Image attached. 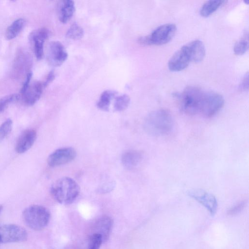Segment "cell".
I'll list each match as a JSON object with an SVG mask.
<instances>
[{
    "instance_id": "ffe728a7",
    "label": "cell",
    "mask_w": 249,
    "mask_h": 249,
    "mask_svg": "<svg viewBox=\"0 0 249 249\" xmlns=\"http://www.w3.org/2000/svg\"><path fill=\"white\" fill-rule=\"evenodd\" d=\"M117 94V92L113 90L108 89L103 91L97 102V107L103 111H108L111 102Z\"/></svg>"
},
{
    "instance_id": "52a82bcc",
    "label": "cell",
    "mask_w": 249,
    "mask_h": 249,
    "mask_svg": "<svg viewBox=\"0 0 249 249\" xmlns=\"http://www.w3.org/2000/svg\"><path fill=\"white\" fill-rule=\"evenodd\" d=\"M27 238V232L22 227L13 224L0 226V241L1 243L23 242Z\"/></svg>"
},
{
    "instance_id": "5b68a950",
    "label": "cell",
    "mask_w": 249,
    "mask_h": 249,
    "mask_svg": "<svg viewBox=\"0 0 249 249\" xmlns=\"http://www.w3.org/2000/svg\"><path fill=\"white\" fill-rule=\"evenodd\" d=\"M176 31L177 27L174 24H164L157 27L150 35L139 37L138 41L143 45H163L172 39Z\"/></svg>"
},
{
    "instance_id": "484cf974",
    "label": "cell",
    "mask_w": 249,
    "mask_h": 249,
    "mask_svg": "<svg viewBox=\"0 0 249 249\" xmlns=\"http://www.w3.org/2000/svg\"><path fill=\"white\" fill-rule=\"evenodd\" d=\"M19 99L20 95L16 93L6 95L0 98V113L3 112L10 104L17 102Z\"/></svg>"
},
{
    "instance_id": "8fae6325",
    "label": "cell",
    "mask_w": 249,
    "mask_h": 249,
    "mask_svg": "<svg viewBox=\"0 0 249 249\" xmlns=\"http://www.w3.org/2000/svg\"><path fill=\"white\" fill-rule=\"evenodd\" d=\"M50 31L46 28H40L32 32L29 35V40L33 46L36 58L38 60L42 58L44 55V44L50 36Z\"/></svg>"
},
{
    "instance_id": "d4e9b609",
    "label": "cell",
    "mask_w": 249,
    "mask_h": 249,
    "mask_svg": "<svg viewBox=\"0 0 249 249\" xmlns=\"http://www.w3.org/2000/svg\"><path fill=\"white\" fill-rule=\"evenodd\" d=\"M84 34L83 29L77 23H73L68 29L66 36L71 39L81 38Z\"/></svg>"
},
{
    "instance_id": "f546056e",
    "label": "cell",
    "mask_w": 249,
    "mask_h": 249,
    "mask_svg": "<svg viewBox=\"0 0 249 249\" xmlns=\"http://www.w3.org/2000/svg\"><path fill=\"white\" fill-rule=\"evenodd\" d=\"M239 89L241 90L245 91L249 89V73L247 72L244 76L240 85Z\"/></svg>"
},
{
    "instance_id": "f1b7e54d",
    "label": "cell",
    "mask_w": 249,
    "mask_h": 249,
    "mask_svg": "<svg viewBox=\"0 0 249 249\" xmlns=\"http://www.w3.org/2000/svg\"><path fill=\"white\" fill-rule=\"evenodd\" d=\"M115 187V182L113 181L106 182L98 189L97 192L100 194H106L111 192Z\"/></svg>"
},
{
    "instance_id": "e575fe53",
    "label": "cell",
    "mask_w": 249,
    "mask_h": 249,
    "mask_svg": "<svg viewBox=\"0 0 249 249\" xmlns=\"http://www.w3.org/2000/svg\"></svg>"
},
{
    "instance_id": "7402d4cb",
    "label": "cell",
    "mask_w": 249,
    "mask_h": 249,
    "mask_svg": "<svg viewBox=\"0 0 249 249\" xmlns=\"http://www.w3.org/2000/svg\"><path fill=\"white\" fill-rule=\"evenodd\" d=\"M249 49L248 32H244L242 37L236 42L233 46V52L236 55L244 54Z\"/></svg>"
},
{
    "instance_id": "cb8c5ba5",
    "label": "cell",
    "mask_w": 249,
    "mask_h": 249,
    "mask_svg": "<svg viewBox=\"0 0 249 249\" xmlns=\"http://www.w3.org/2000/svg\"><path fill=\"white\" fill-rule=\"evenodd\" d=\"M130 99L128 95L124 94L116 96L113 105L115 111H122L125 110L129 106Z\"/></svg>"
},
{
    "instance_id": "e0dca14e",
    "label": "cell",
    "mask_w": 249,
    "mask_h": 249,
    "mask_svg": "<svg viewBox=\"0 0 249 249\" xmlns=\"http://www.w3.org/2000/svg\"><path fill=\"white\" fill-rule=\"evenodd\" d=\"M75 11L74 2L72 0H63L58 6L59 19L62 23H66L72 17Z\"/></svg>"
},
{
    "instance_id": "83f0119b",
    "label": "cell",
    "mask_w": 249,
    "mask_h": 249,
    "mask_svg": "<svg viewBox=\"0 0 249 249\" xmlns=\"http://www.w3.org/2000/svg\"><path fill=\"white\" fill-rule=\"evenodd\" d=\"M247 204V200H242L239 202L228 210V214L230 215H233L240 213L245 208Z\"/></svg>"
},
{
    "instance_id": "ac0fdd59",
    "label": "cell",
    "mask_w": 249,
    "mask_h": 249,
    "mask_svg": "<svg viewBox=\"0 0 249 249\" xmlns=\"http://www.w3.org/2000/svg\"><path fill=\"white\" fill-rule=\"evenodd\" d=\"M142 154L139 151L130 150L124 152L121 157V162L124 167L127 169H132L141 161Z\"/></svg>"
},
{
    "instance_id": "4316f807",
    "label": "cell",
    "mask_w": 249,
    "mask_h": 249,
    "mask_svg": "<svg viewBox=\"0 0 249 249\" xmlns=\"http://www.w3.org/2000/svg\"><path fill=\"white\" fill-rule=\"evenodd\" d=\"M13 121L8 118L0 125V142L4 139L11 132Z\"/></svg>"
},
{
    "instance_id": "2e32d148",
    "label": "cell",
    "mask_w": 249,
    "mask_h": 249,
    "mask_svg": "<svg viewBox=\"0 0 249 249\" xmlns=\"http://www.w3.org/2000/svg\"><path fill=\"white\" fill-rule=\"evenodd\" d=\"M113 225V221L110 217L107 215L102 216L95 222L93 227V233L100 234L103 243L107 242L109 237Z\"/></svg>"
},
{
    "instance_id": "ba28073f",
    "label": "cell",
    "mask_w": 249,
    "mask_h": 249,
    "mask_svg": "<svg viewBox=\"0 0 249 249\" xmlns=\"http://www.w3.org/2000/svg\"><path fill=\"white\" fill-rule=\"evenodd\" d=\"M188 195L203 205L213 216L217 209V201L212 194L200 189H191L187 192Z\"/></svg>"
},
{
    "instance_id": "7a4b0ae2",
    "label": "cell",
    "mask_w": 249,
    "mask_h": 249,
    "mask_svg": "<svg viewBox=\"0 0 249 249\" xmlns=\"http://www.w3.org/2000/svg\"><path fill=\"white\" fill-rule=\"evenodd\" d=\"M50 193L59 203L70 204L78 197L80 187L73 179L65 177L57 179L52 185Z\"/></svg>"
},
{
    "instance_id": "9c48e42d",
    "label": "cell",
    "mask_w": 249,
    "mask_h": 249,
    "mask_svg": "<svg viewBox=\"0 0 249 249\" xmlns=\"http://www.w3.org/2000/svg\"><path fill=\"white\" fill-rule=\"evenodd\" d=\"M76 156V152L73 148L62 147L52 153L48 158L47 162L50 167H57L72 161Z\"/></svg>"
},
{
    "instance_id": "44dd1931",
    "label": "cell",
    "mask_w": 249,
    "mask_h": 249,
    "mask_svg": "<svg viewBox=\"0 0 249 249\" xmlns=\"http://www.w3.org/2000/svg\"><path fill=\"white\" fill-rule=\"evenodd\" d=\"M26 20L24 18H19L15 20L6 31V39L11 40L17 37L24 28Z\"/></svg>"
},
{
    "instance_id": "1f68e13d",
    "label": "cell",
    "mask_w": 249,
    "mask_h": 249,
    "mask_svg": "<svg viewBox=\"0 0 249 249\" xmlns=\"http://www.w3.org/2000/svg\"><path fill=\"white\" fill-rule=\"evenodd\" d=\"M55 74L53 71H50L44 81H43V85L44 88H46L50 83H51L55 78Z\"/></svg>"
},
{
    "instance_id": "4dcf8cb0",
    "label": "cell",
    "mask_w": 249,
    "mask_h": 249,
    "mask_svg": "<svg viewBox=\"0 0 249 249\" xmlns=\"http://www.w3.org/2000/svg\"><path fill=\"white\" fill-rule=\"evenodd\" d=\"M32 75L33 73L31 71H30L27 73L25 81L23 84L21 89H20V93L22 94L25 92V91L29 86Z\"/></svg>"
},
{
    "instance_id": "30bf717a",
    "label": "cell",
    "mask_w": 249,
    "mask_h": 249,
    "mask_svg": "<svg viewBox=\"0 0 249 249\" xmlns=\"http://www.w3.org/2000/svg\"><path fill=\"white\" fill-rule=\"evenodd\" d=\"M68 53L59 41H53L48 46L47 58L49 64L54 67L61 66L67 59Z\"/></svg>"
},
{
    "instance_id": "8992f818",
    "label": "cell",
    "mask_w": 249,
    "mask_h": 249,
    "mask_svg": "<svg viewBox=\"0 0 249 249\" xmlns=\"http://www.w3.org/2000/svg\"><path fill=\"white\" fill-rule=\"evenodd\" d=\"M225 103L223 97L214 91L204 92L199 113L206 118L216 115L222 108Z\"/></svg>"
},
{
    "instance_id": "603a6c76",
    "label": "cell",
    "mask_w": 249,
    "mask_h": 249,
    "mask_svg": "<svg viewBox=\"0 0 249 249\" xmlns=\"http://www.w3.org/2000/svg\"><path fill=\"white\" fill-rule=\"evenodd\" d=\"M103 243V238L100 234L92 233L84 244V247L80 249H99Z\"/></svg>"
},
{
    "instance_id": "3957f363",
    "label": "cell",
    "mask_w": 249,
    "mask_h": 249,
    "mask_svg": "<svg viewBox=\"0 0 249 249\" xmlns=\"http://www.w3.org/2000/svg\"><path fill=\"white\" fill-rule=\"evenodd\" d=\"M204 92L198 87L188 86L181 92H175L173 96L179 103L180 110L188 115L199 113Z\"/></svg>"
},
{
    "instance_id": "6da1fadb",
    "label": "cell",
    "mask_w": 249,
    "mask_h": 249,
    "mask_svg": "<svg viewBox=\"0 0 249 249\" xmlns=\"http://www.w3.org/2000/svg\"><path fill=\"white\" fill-rule=\"evenodd\" d=\"M174 126V119L169 111L159 109L149 113L143 123L144 131L148 135L158 137L170 133Z\"/></svg>"
},
{
    "instance_id": "277c9868",
    "label": "cell",
    "mask_w": 249,
    "mask_h": 249,
    "mask_svg": "<svg viewBox=\"0 0 249 249\" xmlns=\"http://www.w3.org/2000/svg\"><path fill=\"white\" fill-rule=\"evenodd\" d=\"M23 220L31 229L40 231L45 228L50 219V213L44 206L33 205L26 208L22 213Z\"/></svg>"
},
{
    "instance_id": "5bb4252c",
    "label": "cell",
    "mask_w": 249,
    "mask_h": 249,
    "mask_svg": "<svg viewBox=\"0 0 249 249\" xmlns=\"http://www.w3.org/2000/svg\"><path fill=\"white\" fill-rule=\"evenodd\" d=\"M36 139V132L33 129L25 130L19 136L15 146V150L18 154L28 151L34 144Z\"/></svg>"
},
{
    "instance_id": "9a60e30c",
    "label": "cell",
    "mask_w": 249,
    "mask_h": 249,
    "mask_svg": "<svg viewBox=\"0 0 249 249\" xmlns=\"http://www.w3.org/2000/svg\"><path fill=\"white\" fill-rule=\"evenodd\" d=\"M44 88L42 82H33L22 94L23 102L27 106L34 105L40 98Z\"/></svg>"
},
{
    "instance_id": "d6a6232c",
    "label": "cell",
    "mask_w": 249,
    "mask_h": 249,
    "mask_svg": "<svg viewBox=\"0 0 249 249\" xmlns=\"http://www.w3.org/2000/svg\"><path fill=\"white\" fill-rule=\"evenodd\" d=\"M244 2L245 3L248 4L249 3V0H244Z\"/></svg>"
},
{
    "instance_id": "4fadbf2b",
    "label": "cell",
    "mask_w": 249,
    "mask_h": 249,
    "mask_svg": "<svg viewBox=\"0 0 249 249\" xmlns=\"http://www.w3.org/2000/svg\"><path fill=\"white\" fill-rule=\"evenodd\" d=\"M182 47L189 57L190 61L199 62L205 56V46L199 40H193L183 45Z\"/></svg>"
},
{
    "instance_id": "d6986e66",
    "label": "cell",
    "mask_w": 249,
    "mask_h": 249,
    "mask_svg": "<svg viewBox=\"0 0 249 249\" xmlns=\"http://www.w3.org/2000/svg\"><path fill=\"white\" fill-rule=\"evenodd\" d=\"M225 0H209L206 1L200 9V14L203 17H208L216 11L219 7L225 4Z\"/></svg>"
},
{
    "instance_id": "7c38bea8",
    "label": "cell",
    "mask_w": 249,
    "mask_h": 249,
    "mask_svg": "<svg viewBox=\"0 0 249 249\" xmlns=\"http://www.w3.org/2000/svg\"><path fill=\"white\" fill-rule=\"evenodd\" d=\"M190 60L182 47L176 52L168 63L170 71L178 72L183 70L189 65Z\"/></svg>"
},
{
    "instance_id": "836d02e7",
    "label": "cell",
    "mask_w": 249,
    "mask_h": 249,
    "mask_svg": "<svg viewBox=\"0 0 249 249\" xmlns=\"http://www.w3.org/2000/svg\"><path fill=\"white\" fill-rule=\"evenodd\" d=\"M2 209H3V207H2V206L0 205V213H1V211H2Z\"/></svg>"
}]
</instances>
